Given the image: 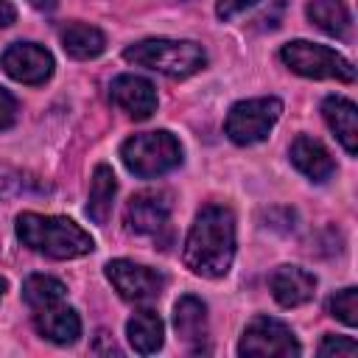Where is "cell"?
<instances>
[{
    "instance_id": "6da1fadb",
    "label": "cell",
    "mask_w": 358,
    "mask_h": 358,
    "mask_svg": "<svg viewBox=\"0 0 358 358\" xmlns=\"http://www.w3.org/2000/svg\"><path fill=\"white\" fill-rule=\"evenodd\" d=\"M185 266L199 274V277H210L218 280L229 271L232 257H235V215L229 207L224 204H207L187 238H185Z\"/></svg>"
},
{
    "instance_id": "7a4b0ae2",
    "label": "cell",
    "mask_w": 358,
    "mask_h": 358,
    "mask_svg": "<svg viewBox=\"0 0 358 358\" xmlns=\"http://www.w3.org/2000/svg\"><path fill=\"white\" fill-rule=\"evenodd\" d=\"M20 241L53 260L84 257L95 249V241L87 229H81L73 218L64 215H42V213H20L17 215Z\"/></svg>"
},
{
    "instance_id": "3957f363",
    "label": "cell",
    "mask_w": 358,
    "mask_h": 358,
    "mask_svg": "<svg viewBox=\"0 0 358 358\" xmlns=\"http://www.w3.org/2000/svg\"><path fill=\"white\" fill-rule=\"evenodd\" d=\"M123 59L134 67H145L168 78H187L207 64L204 48L193 39H143L129 45Z\"/></svg>"
},
{
    "instance_id": "277c9868",
    "label": "cell",
    "mask_w": 358,
    "mask_h": 358,
    "mask_svg": "<svg viewBox=\"0 0 358 358\" xmlns=\"http://www.w3.org/2000/svg\"><path fill=\"white\" fill-rule=\"evenodd\" d=\"M120 159L134 176L151 179V176H162L173 171L182 162V145L165 129L140 131V134H131L120 145Z\"/></svg>"
},
{
    "instance_id": "5b68a950",
    "label": "cell",
    "mask_w": 358,
    "mask_h": 358,
    "mask_svg": "<svg viewBox=\"0 0 358 358\" xmlns=\"http://www.w3.org/2000/svg\"><path fill=\"white\" fill-rule=\"evenodd\" d=\"M280 59L288 70L305 76V78H330V81H355V67L350 59L336 53L327 45H316L308 39H294L280 48Z\"/></svg>"
},
{
    "instance_id": "8992f818",
    "label": "cell",
    "mask_w": 358,
    "mask_h": 358,
    "mask_svg": "<svg viewBox=\"0 0 358 358\" xmlns=\"http://www.w3.org/2000/svg\"><path fill=\"white\" fill-rule=\"evenodd\" d=\"M282 115V101L280 98H249L238 101L224 120V129L232 143L238 145H255L268 137L274 123Z\"/></svg>"
},
{
    "instance_id": "52a82bcc",
    "label": "cell",
    "mask_w": 358,
    "mask_h": 358,
    "mask_svg": "<svg viewBox=\"0 0 358 358\" xmlns=\"http://www.w3.org/2000/svg\"><path fill=\"white\" fill-rule=\"evenodd\" d=\"M238 352L246 358H268V355H280V358H291L299 355V341L294 336V330L271 316H255L246 327L243 336L238 341Z\"/></svg>"
},
{
    "instance_id": "ba28073f",
    "label": "cell",
    "mask_w": 358,
    "mask_h": 358,
    "mask_svg": "<svg viewBox=\"0 0 358 358\" xmlns=\"http://www.w3.org/2000/svg\"><path fill=\"white\" fill-rule=\"evenodd\" d=\"M106 280L120 294V299L134 302V305L157 299L165 291V282H168L162 271H157L151 266H143V263H134V260H123V257L106 263Z\"/></svg>"
},
{
    "instance_id": "9c48e42d",
    "label": "cell",
    "mask_w": 358,
    "mask_h": 358,
    "mask_svg": "<svg viewBox=\"0 0 358 358\" xmlns=\"http://www.w3.org/2000/svg\"><path fill=\"white\" fill-rule=\"evenodd\" d=\"M3 70L20 84H45L53 76V56L36 42H14L3 50Z\"/></svg>"
},
{
    "instance_id": "30bf717a",
    "label": "cell",
    "mask_w": 358,
    "mask_h": 358,
    "mask_svg": "<svg viewBox=\"0 0 358 358\" xmlns=\"http://www.w3.org/2000/svg\"><path fill=\"white\" fill-rule=\"evenodd\" d=\"M171 196L165 190H143L129 199L126 204V227L137 235H157L159 229L168 227L171 218Z\"/></svg>"
},
{
    "instance_id": "8fae6325",
    "label": "cell",
    "mask_w": 358,
    "mask_h": 358,
    "mask_svg": "<svg viewBox=\"0 0 358 358\" xmlns=\"http://www.w3.org/2000/svg\"><path fill=\"white\" fill-rule=\"evenodd\" d=\"M109 98L117 109H123L129 117L134 120H148L157 112V90L148 78L134 76V73H123L117 78H112L109 87Z\"/></svg>"
},
{
    "instance_id": "7c38bea8",
    "label": "cell",
    "mask_w": 358,
    "mask_h": 358,
    "mask_svg": "<svg viewBox=\"0 0 358 358\" xmlns=\"http://www.w3.org/2000/svg\"><path fill=\"white\" fill-rule=\"evenodd\" d=\"M268 288H271V296L277 299V305L296 308V305H305L313 296L316 277L310 271H305L302 266H280L271 274Z\"/></svg>"
},
{
    "instance_id": "4fadbf2b",
    "label": "cell",
    "mask_w": 358,
    "mask_h": 358,
    "mask_svg": "<svg viewBox=\"0 0 358 358\" xmlns=\"http://www.w3.org/2000/svg\"><path fill=\"white\" fill-rule=\"evenodd\" d=\"M34 327L42 338L53 341V344H73L78 336H81V319L78 313L64 305V302H56V305H48V308H39L34 313Z\"/></svg>"
},
{
    "instance_id": "5bb4252c",
    "label": "cell",
    "mask_w": 358,
    "mask_h": 358,
    "mask_svg": "<svg viewBox=\"0 0 358 358\" xmlns=\"http://www.w3.org/2000/svg\"><path fill=\"white\" fill-rule=\"evenodd\" d=\"M291 162L299 173H305L310 182H327L333 173H336V162L330 157V151L308 137V134H299L294 143H291Z\"/></svg>"
},
{
    "instance_id": "9a60e30c",
    "label": "cell",
    "mask_w": 358,
    "mask_h": 358,
    "mask_svg": "<svg viewBox=\"0 0 358 358\" xmlns=\"http://www.w3.org/2000/svg\"><path fill=\"white\" fill-rule=\"evenodd\" d=\"M322 115L330 131L338 137L347 154H358V109L341 95H327L322 101Z\"/></svg>"
},
{
    "instance_id": "2e32d148",
    "label": "cell",
    "mask_w": 358,
    "mask_h": 358,
    "mask_svg": "<svg viewBox=\"0 0 358 358\" xmlns=\"http://www.w3.org/2000/svg\"><path fill=\"white\" fill-rule=\"evenodd\" d=\"M173 330L185 344L201 347L207 338V305L190 294L179 296L173 305Z\"/></svg>"
},
{
    "instance_id": "e0dca14e",
    "label": "cell",
    "mask_w": 358,
    "mask_h": 358,
    "mask_svg": "<svg viewBox=\"0 0 358 358\" xmlns=\"http://www.w3.org/2000/svg\"><path fill=\"white\" fill-rule=\"evenodd\" d=\"M59 39H62V48L73 59H95L106 48V36L95 25H87V22H67L59 31Z\"/></svg>"
},
{
    "instance_id": "ac0fdd59",
    "label": "cell",
    "mask_w": 358,
    "mask_h": 358,
    "mask_svg": "<svg viewBox=\"0 0 358 358\" xmlns=\"http://www.w3.org/2000/svg\"><path fill=\"white\" fill-rule=\"evenodd\" d=\"M126 336L129 344L140 352V355H154L162 347V336H165V324L154 310H137L129 322H126Z\"/></svg>"
},
{
    "instance_id": "d6986e66",
    "label": "cell",
    "mask_w": 358,
    "mask_h": 358,
    "mask_svg": "<svg viewBox=\"0 0 358 358\" xmlns=\"http://www.w3.org/2000/svg\"><path fill=\"white\" fill-rule=\"evenodd\" d=\"M115 193H117V182L109 165H98L92 173V185H90V201H87V215L95 224H106L112 215V204H115Z\"/></svg>"
},
{
    "instance_id": "ffe728a7",
    "label": "cell",
    "mask_w": 358,
    "mask_h": 358,
    "mask_svg": "<svg viewBox=\"0 0 358 358\" xmlns=\"http://www.w3.org/2000/svg\"><path fill=\"white\" fill-rule=\"evenodd\" d=\"M308 17L316 28L330 36L341 39L350 34V11L344 0H308Z\"/></svg>"
},
{
    "instance_id": "44dd1931",
    "label": "cell",
    "mask_w": 358,
    "mask_h": 358,
    "mask_svg": "<svg viewBox=\"0 0 358 358\" xmlns=\"http://www.w3.org/2000/svg\"><path fill=\"white\" fill-rule=\"evenodd\" d=\"M64 282L56 280V277H48V274H31L25 277L22 282V299L39 310V308H48V305H56V302H64Z\"/></svg>"
},
{
    "instance_id": "7402d4cb",
    "label": "cell",
    "mask_w": 358,
    "mask_h": 358,
    "mask_svg": "<svg viewBox=\"0 0 358 358\" xmlns=\"http://www.w3.org/2000/svg\"><path fill=\"white\" fill-rule=\"evenodd\" d=\"M327 313L341 319L344 324L355 327L358 324V291L355 288H341L327 299Z\"/></svg>"
},
{
    "instance_id": "603a6c76",
    "label": "cell",
    "mask_w": 358,
    "mask_h": 358,
    "mask_svg": "<svg viewBox=\"0 0 358 358\" xmlns=\"http://www.w3.org/2000/svg\"><path fill=\"white\" fill-rule=\"evenodd\" d=\"M358 344L350 336H324L319 344V355H355Z\"/></svg>"
},
{
    "instance_id": "cb8c5ba5",
    "label": "cell",
    "mask_w": 358,
    "mask_h": 358,
    "mask_svg": "<svg viewBox=\"0 0 358 358\" xmlns=\"http://www.w3.org/2000/svg\"><path fill=\"white\" fill-rule=\"evenodd\" d=\"M20 190H25L22 173L14 171V168H8L6 162H0V199H8L14 193H20Z\"/></svg>"
},
{
    "instance_id": "d4e9b609",
    "label": "cell",
    "mask_w": 358,
    "mask_h": 358,
    "mask_svg": "<svg viewBox=\"0 0 358 358\" xmlns=\"http://www.w3.org/2000/svg\"><path fill=\"white\" fill-rule=\"evenodd\" d=\"M14 120H17V101L8 90L0 87V131L14 126Z\"/></svg>"
},
{
    "instance_id": "484cf974",
    "label": "cell",
    "mask_w": 358,
    "mask_h": 358,
    "mask_svg": "<svg viewBox=\"0 0 358 358\" xmlns=\"http://www.w3.org/2000/svg\"><path fill=\"white\" fill-rule=\"evenodd\" d=\"M257 0H218L215 3V14L221 17V20H232L235 14H241V11H246L249 6H255Z\"/></svg>"
},
{
    "instance_id": "4316f807",
    "label": "cell",
    "mask_w": 358,
    "mask_h": 358,
    "mask_svg": "<svg viewBox=\"0 0 358 358\" xmlns=\"http://www.w3.org/2000/svg\"><path fill=\"white\" fill-rule=\"evenodd\" d=\"M14 20H17V8H14L8 0H0V28L11 25Z\"/></svg>"
},
{
    "instance_id": "83f0119b",
    "label": "cell",
    "mask_w": 358,
    "mask_h": 358,
    "mask_svg": "<svg viewBox=\"0 0 358 358\" xmlns=\"http://www.w3.org/2000/svg\"><path fill=\"white\" fill-rule=\"evenodd\" d=\"M34 8H39V11H53L56 6H59V0H28Z\"/></svg>"
},
{
    "instance_id": "f1b7e54d",
    "label": "cell",
    "mask_w": 358,
    "mask_h": 358,
    "mask_svg": "<svg viewBox=\"0 0 358 358\" xmlns=\"http://www.w3.org/2000/svg\"><path fill=\"white\" fill-rule=\"evenodd\" d=\"M3 294H6V280L0 277V299H3Z\"/></svg>"
}]
</instances>
